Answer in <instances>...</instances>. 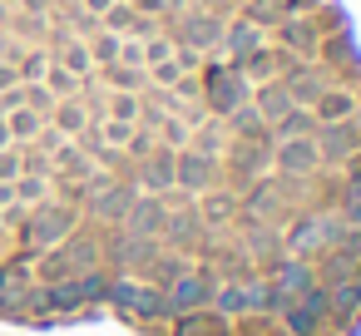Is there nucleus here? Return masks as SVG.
<instances>
[{
	"mask_svg": "<svg viewBox=\"0 0 361 336\" xmlns=\"http://www.w3.org/2000/svg\"><path fill=\"white\" fill-rule=\"evenodd\" d=\"M252 99V85L223 60V55H213V60H203V70H198V104L208 109V114H218V119H228L238 104H247Z\"/></svg>",
	"mask_w": 361,
	"mask_h": 336,
	"instance_id": "obj_1",
	"label": "nucleus"
},
{
	"mask_svg": "<svg viewBox=\"0 0 361 336\" xmlns=\"http://www.w3.org/2000/svg\"><path fill=\"white\" fill-rule=\"evenodd\" d=\"M317 65L331 75V85H346V89L361 94V40H356V25L351 30H336V35H322Z\"/></svg>",
	"mask_w": 361,
	"mask_h": 336,
	"instance_id": "obj_2",
	"label": "nucleus"
},
{
	"mask_svg": "<svg viewBox=\"0 0 361 336\" xmlns=\"http://www.w3.org/2000/svg\"><path fill=\"white\" fill-rule=\"evenodd\" d=\"M262 173H272V144L228 134V149H223V183L243 193V188H247L252 178H262Z\"/></svg>",
	"mask_w": 361,
	"mask_h": 336,
	"instance_id": "obj_3",
	"label": "nucleus"
},
{
	"mask_svg": "<svg viewBox=\"0 0 361 336\" xmlns=\"http://www.w3.org/2000/svg\"><path fill=\"white\" fill-rule=\"evenodd\" d=\"M312 144H317V158H322V168H341L351 154H361V114H351V119H336V124H317Z\"/></svg>",
	"mask_w": 361,
	"mask_h": 336,
	"instance_id": "obj_4",
	"label": "nucleus"
},
{
	"mask_svg": "<svg viewBox=\"0 0 361 336\" xmlns=\"http://www.w3.org/2000/svg\"><path fill=\"white\" fill-rule=\"evenodd\" d=\"M292 65H297V55H292V50H282V45H272V40H262V45H257L252 55H243L233 70H238L247 85H267V80H282Z\"/></svg>",
	"mask_w": 361,
	"mask_h": 336,
	"instance_id": "obj_5",
	"label": "nucleus"
},
{
	"mask_svg": "<svg viewBox=\"0 0 361 336\" xmlns=\"http://www.w3.org/2000/svg\"><path fill=\"white\" fill-rule=\"evenodd\" d=\"M213 183H223V158H208V154H198V149H178V163H173V188H183V193H203V188H213Z\"/></svg>",
	"mask_w": 361,
	"mask_h": 336,
	"instance_id": "obj_6",
	"label": "nucleus"
},
{
	"mask_svg": "<svg viewBox=\"0 0 361 336\" xmlns=\"http://www.w3.org/2000/svg\"><path fill=\"white\" fill-rule=\"evenodd\" d=\"M317 168H322V158H317V144L312 139H272V173L312 178Z\"/></svg>",
	"mask_w": 361,
	"mask_h": 336,
	"instance_id": "obj_7",
	"label": "nucleus"
},
{
	"mask_svg": "<svg viewBox=\"0 0 361 336\" xmlns=\"http://www.w3.org/2000/svg\"><path fill=\"white\" fill-rule=\"evenodd\" d=\"M173 163H178V149L154 144V149L134 163V183H139V193H169V188H173Z\"/></svg>",
	"mask_w": 361,
	"mask_h": 336,
	"instance_id": "obj_8",
	"label": "nucleus"
},
{
	"mask_svg": "<svg viewBox=\"0 0 361 336\" xmlns=\"http://www.w3.org/2000/svg\"><path fill=\"white\" fill-rule=\"evenodd\" d=\"M267 40H272V45H282V50H292L297 60H317L322 30L312 25V15H287L282 25H272V30H267Z\"/></svg>",
	"mask_w": 361,
	"mask_h": 336,
	"instance_id": "obj_9",
	"label": "nucleus"
},
{
	"mask_svg": "<svg viewBox=\"0 0 361 336\" xmlns=\"http://www.w3.org/2000/svg\"><path fill=\"white\" fill-rule=\"evenodd\" d=\"M282 85H287V94H292V104H302V109H312L317 99H322V89L331 85V75L317 65V60H297L287 75H282Z\"/></svg>",
	"mask_w": 361,
	"mask_h": 336,
	"instance_id": "obj_10",
	"label": "nucleus"
},
{
	"mask_svg": "<svg viewBox=\"0 0 361 336\" xmlns=\"http://www.w3.org/2000/svg\"><path fill=\"white\" fill-rule=\"evenodd\" d=\"M164 223H169V203L159 198V193H139L134 203H129V213H124V232H134V237H159L164 232Z\"/></svg>",
	"mask_w": 361,
	"mask_h": 336,
	"instance_id": "obj_11",
	"label": "nucleus"
},
{
	"mask_svg": "<svg viewBox=\"0 0 361 336\" xmlns=\"http://www.w3.org/2000/svg\"><path fill=\"white\" fill-rule=\"evenodd\" d=\"M193 208H198V218H203L208 228H233V218H238V188L213 183V188H203V193L193 198Z\"/></svg>",
	"mask_w": 361,
	"mask_h": 336,
	"instance_id": "obj_12",
	"label": "nucleus"
},
{
	"mask_svg": "<svg viewBox=\"0 0 361 336\" xmlns=\"http://www.w3.org/2000/svg\"><path fill=\"white\" fill-rule=\"evenodd\" d=\"M262 40H267V30H257V25H252V20H243V15H228L218 55H223L228 65H238V60H243V55H252V50H257Z\"/></svg>",
	"mask_w": 361,
	"mask_h": 336,
	"instance_id": "obj_13",
	"label": "nucleus"
},
{
	"mask_svg": "<svg viewBox=\"0 0 361 336\" xmlns=\"http://www.w3.org/2000/svg\"><path fill=\"white\" fill-rule=\"evenodd\" d=\"M94 168H99V163H94L75 139H65V144L50 154V178H55V183H85Z\"/></svg>",
	"mask_w": 361,
	"mask_h": 336,
	"instance_id": "obj_14",
	"label": "nucleus"
},
{
	"mask_svg": "<svg viewBox=\"0 0 361 336\" xmlns=\"http://www.w3.org/2000/svg\"><path fill=\"white\" fill-rule=\"evenodd\" d=\"M252 109H257V119L272 129V124H277L287 109H297V104H292V94H287L282 80H267V85H252Z\"/></svg>",
	"mask_w": 361,
	"mask_h": 336,
	"instance_id": "obj_15",
	"label": "nucleus"
},
{
	"mask_svg": "<svg viewBox=\"0 0 361 336\" xmlns=\"http://www.w3.org/2000/svg\"><path fill=\"white\" fill-rule=\"evenodd\" d=\"M351 114H356V89H346V85H326L322 99L312 104L317 124H336V119H351Z\"/></svg>",
	"mask_w": 361,
	"mask_h": 336,
	"instance_id": "obj_16",
	"label": "nucleus"
},
{
	"mask_svg": "<svg viewBox=\"0 0 361 336\" xmlns=\"http://www.w3.org/2000/svg\"><path fill=\"white\" fill-rule=\"evenodd\" d=\"M183 149H198V154H208V158H223V149H228V124H223L218 114L198 119V124L188 129V144H183Z\"/></svg>",
	"mask_w": 361,
	"mask_h": 336,
	"instance_id": "obj_17",
	"label": "nucleus"
},
{
	"mask_svg": "<svg viewBox=\"0 0 361 336\" xmlns=\"http://www.w3.org/2000/svg\"><path fill=\"white\" fill-rule=\"evenodd\" d=\"M60 139H75L85 124H90V109H85V99L80 94H70V99H55V109H50V119H45Z\"/></svg>",
	"mask_w": 361,
	"mask_h": 336,
	"instance_id": "obj_18",
	"label": "nucleus"
},
{
	"mask_svg": "<svg viewBox=\"0 0 361 336\" xmlns=\"http://www.w3.org/2000/svg\"><path fill=\"white\" fill-rule=\"evenodd\" d=\"M6 30H11L20 45H45V40H50V15H25V11H16V6H11Z\"/></svg>",
	"mask_w": 361,
	"mask_h": 336,
	"instance_id": "obj_19",
	"label": "nucleus"
},
{
	"mask_svg": "<svg viewBox=\"0 0 361 336\" xmlns=\"http://www.w3.org/2000/svg\"><path fill=\"white\" fill-rule=\"evenodd\" d=\"M94 80L104 85V89H129V94H139L144 85H149V70H134V65H99L94 70Z\"/></svg>",
	"mask_w": 361,
	"mask_h": 336,
	"instance_id": "obj_20",
	"label": "nucleus"
},
{
	"mask_svg": "<svg viewBox=\"0 0 361 336\" xmlns=\"http://www.w3.org/2000/svg\"><path fill=\"white\" fill-rule=\"evenodd\" d=\"M11 188H16V203L20 208H40V203L55 198V178H45V173H20Z\"/></svg>",
	"mask_w": 361,
	"mask_h": 336,
	"instance_id": "obj_21",
	"label": "nucleus"
},
{
	"mask_svg": "<svg viewBox=\"0 0 361 336\" xmlns=\"http://www.w3.org/2000/svg\"><path fill=\"white\" fill-rule=\"evenodd\" d=\"M238 15H243V20H252L257 30H272V25H282V20H287V0H243Z\"/></svg>",
	"mask_w": 361,
	"mask_h": 336,
	"instance_id": "obj_22",
	"label": "nucleus"
},
{
	"mask_svg": "<svg viewBox=\"0 0 361 336\" xmlns=\"http://www.w3.org/2000/svg\"><path fill=\"white\" fill-rule=\"evenodd\" d=\"M317 134V119H312V109H287L277 124H272V139H312Z\"/></svg>",
	"mask_w": 361,
	"mask_h": 336,
	"instance_id": "obj_23",
	"label": "nucleus"
},
{
	"mask_svg": "<svg viewBox=\"0 0 361 336\" xmlns=\"http://www.w3.org/2000/svg\"><path fill=\"white\" fill-rule=\"evenodd\" d=\"M55 65V55H50V45H30L20 60H16V75H20V85H35V80H45V70Z\"/></svg>",
	"mask_w": 361,
	"mask_h": 336,
	"instance_id": "obj_24",
	"label": "nucleus"
},
{
	"mask_svg": "<svg viewBox=\"0 0 361 336\" xmlns=\"http://www.w3.org/2000/svg\"><path fill=\"white\" fill-rule=\"evenodd\" d=\"M312 25H317L322 35H336V30H351V15H346V6H341V0H317Z\"/></svg>",
	"mask_w": 361,
	"mask_h": 336,
	"instance_id": "obj_25",
	"label": "nucleus"
},
{
	"mask_svg": "<svg viewBox=\"0 0 361 336\" xmlns=\"http://www.w3.org/2000/svg\"><path fill=\"white\" fill-rule=\"evenodd\" d=\"M119 40H124V35H114V30H104V25L85 35V45H90V60H94V70H99V65H114V60H119Z\"/></svg>",
	"mask_w": 361,
	"mask_h": 336,
	"instance_id": "obj_26",
	"label": "nucleus"
},
{
	"mask_svg": "<svg viewBox=\"0 0 361 336\" xmlns=\"http://www.w3.org/2000/svg\"><path fill=\"white\" fill-rule=\"evenodd\" d=\"M104 119L139 124V94H129V89H104Z\"/></svg>",
	"mask_w": 361,
	"mask_h": 336,
	"instance_id": "obj_27",
	"label": "nucleus"
},
{
	"mask_svg": "<svg viewBox=\"0 0 361 336\" xmlns=\"http://www.w3.org/2000/svg\"><path fill=\"white\" fill-rule=\"evenodd\" d=\"M6 124H11V139H16V144H30V139L45 129V119H40L35 109H25V104H20V109H11V114H6Z\"/></svg>",
	"mask_w": 361,
	"mask_h": 336,
	"instance_id": "obj_28",
	"label": "nucleus"
},
{
	"mask_svg": "<svg viewBox=\"0 0 361 336\" xmlns=\"http://www.w3.org/2000/svg\"><path fill=\"white\" fill-rule=\"evenodd\" d=\"M40 85H45V89H50L55 99H70V94H80V85H85V80H80V75H70V70H65V65L55 60V65L45 70V80H40Z\"/></svg>",
	"mask_w": 361,
	"mask_h": 336,
	"instance_id": "obj_29",
	"label": "nucleus"
},
{
	"mask_svg": "<svg viewBox=\"0 0 361 336\" xmlns=\"http://www.w3.org/2000/svg\"><path fill=\"white\" fill-rule=\"evenodd\" d=\"M154 139H159V144H169V149H183V144H188V124H183L178 114H164V119H159V129H154Z\"/></svg>",
	"mask_w": 361,
	"mask_h": 336,
	"instance_id": "obj_30",
	"label": "nucleus"
},
{
	"mask_svg": "<svg viewBox=\"0 0 361 336\" xmlns=\"http://www.w3.org/2000/svg\"><path fill=\"white\" fill-rule=\"evenodd\" d=\"M20 99H25V109H35L40 119H50V109H55V94L35 80V85H20Z\"/></svg>",
	"mask_w": 361,
	"mask_h": 336,
	"instance_id": "obj_31",
	"label": "nucleus"
},
{
	"mask_svg": "<svg viewBox=\"0 0 361 336\" xmlns=\"http://www.w3.org/2000/svg\"><path fill=\"white\" fill-rule=\"evenodd\" d=\"M173 65H178V75H198L203 70V55L193 45H173Z\"/></svg>",
	"mask_w": 361,
	"mask_h": 336,
	"instance_id": "obj_32",
	"label": "nucleus"
},
{
	"mask_svg": "<svg viewBox=\"0 0 361 336\" xmlns=\"http://www.w3.org/2000/svg\"><path fill=\"white\" fill-rule=\"evenodd\" d=\"M20 178V144L0 149V183H16Z\"/></svg>",
	"mask_w": 361,
	"mask_h": 336,
	"instance_id": "obj_33",
	"label": "nucleus"
},
{
	"mask_svg": "<svg viewBox=\"0 0 361 336\" xmlns=\"http://www.w3.org/2000/svg\"><path fill=\"white\" fill-rule=\"evenodd\" d=\"M119 65H134V70H144V40L124 35V40H119Z\"/></svg>",
	"mask_w": 361,
	"mask_h": 336,
	"instance_id": "obj_34",
	"label": "nucleus"
},
{
	"mask_svg": "<svg viewBox=\"0 0 361 336\" xmlns=\"http://www.w3.org/2000/svg\"><path fill=\"white\" fill-rule=\"evenodd\" d=\"M336 218H341L346 228H361V193H346V198L336 203Z\"/></svg>",
	"mask_w": 361,
	"mask_h": 336,
	"instance_id": "obj_35",
	"label": "nucleus"
},
{
	"mask_svg": "<svg viewBox=\"0 0 361 336\" xmlns=\"http://www.w3.org/2000/svg\"><path fill=\"white\" fill-rule=\"evenodd\" d=\"M129 6L139 15H149V20H169V0H129Z\"/></svg>",
	"mask_w": 361,
	"mask_h": 336,
	"instance_id": "obj_36",
	"label": "nucleus"
},
{
	"mask_svg": "<svg viewBox=\"0 0 361 336\" xmlns=\"http://www.w3.org/2000/svg\"><path fill=\"white\" fill-rule=\"evenodd\" d=\"M16 11H25V15H55V0H16Z\"/></svg>",
	"mask_w": 361,
	"mask_h": 336,
	"instance_id": "obj_37",
	"label": "nucleus"
},
{
	"mask_svg": "<svg viewBox=\"0 0 361 336\" xmlns=\"http://www.w3.org/2000/svg\"><path fill=\"white\" fill-rule=\"evenodd\" d=\"M188 6H203V11H218V15H238L233 0H188Z\"/></svg>",
	"mask_w": 361,
	"mask_h": 336,
	"instance_id": "obj_38",
	"label": "nucleus"
},
{
	"mask_svg": "<svg viewBox=\"0 0 361 336\" xmlns=\"http://www.w3.org/2000/svg\"><path fill=\"white\" fill-rule=\"evenodd\" d=\"M16 85H20L16 65H11V60H0V94H6V89H16Z\"/></svg>",
	"mask_w": 361,
	"mask_h": 336,
	"instance_id": "obj_39",
	"label": "nucleus"
},
{
	"mask_svg": "<svg viewBox=\"0 0 361 336\" xmlns=\"http://www.w3.org/2000/svg\"><path fill=\"white\" fill-rule=\"evenodd\" d=\"M80 6H85V11H90V15H104V11H109V6H114V0H80Z\"/></svg>",
	"mask_w": 361,
	"mask_h": 336,
	"instance_id": "obj_40",
	"label": "nucleus"
},
{
	"mask_svg": "<svg viewBox=\"0 0 361 336\" xmlns=\"http://www.w3.org/2000/svg\"><path fill=\"white\" fill-rule=\"evenodd\" d=\"M55 6H80V0H55Z\"/></svg>",
	"mask_w": 361,
	"mask_h": 336,
	"instance_id": "obj_41",
	"label": "nucleus"
},
{
	"mask_svg": "<svg viewBox=\"0 0 361 336\" xmlns=\"http://www.w3.org/2000/svg\"><path fill=\"white\" fill-rule=\"evenodd\" d=\"M0 6H16V0H0Z\"/></svg>",
	"mask_w": 361,
	"mask_h": 336,
	"instance_id": "obj_42",
	"label": "nucleus"
},
{
	"mask_svg": "<svg viewBox=\"0 0 361 336\" xmlns=\"http://www.w3.org/2000/svg\"><path fill=\"white\" fill-rule=\"evenodd\" d=\"M233 6H243V0H233Z\"/></svg>",
	"mask_w": 361,
	"mask_h": 336,
	"instance_id": "obj_43",
	"label": "nucleus"
}]
</instances>
